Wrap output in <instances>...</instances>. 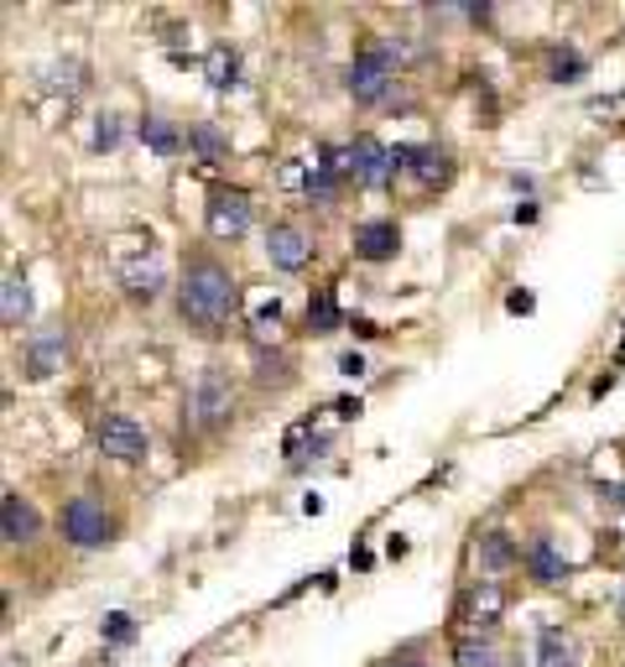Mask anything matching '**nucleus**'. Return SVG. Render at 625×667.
<instances>
[{"label": "nucleus", "instance_id": "nucleus-1", "mask_svg": "<svg viewBox=\"0 0 625 667\" xmlns=\"http://www.w3.org/2000/svg\"><path fill=\"white\" fill-rule=\"evenodd\" d=\"M177 303H183V318H188V324H198V329H219L234 308L230 272H224L219 261H194V266L183 272V293H177Z\"/></svg>", "mask_w": 625, "mask_h": 667}, {"label": "nucleus", "instance_id": "nucleus-2", "mask_svg": "<svg viewBox=\"0 0 625 667\" xmlns=\"http://www.w3.org/2000/svg\"><path fill=\"white\" fill-rule=\"evenodd\" d=\"M230 413H234V386H230V375L224 371H209L194 381V392H188V417H194V428H204V433H215V428H224L230 423Z\"/></svg>", "mask_w": 625, "mask_h": 667}, {"label": "nucleus", "instance_id": "nucleus-3", "mask_svg": "<svg viewBox=\"0 0 625 667\" xmlns=\"http://www.w3.org/2000/svg\"><path fill=\"white\" fill-rule=\"evenodd\" d=\"M391 89H396V63H391V53L381 47V37H375L371 47L350 63V95L360 99V105H386Z\"/></svg>", "mask_w": 625, "mask_h": 667}, {"label": "nucleus", "instance_id": "nucleus-4", "mask_svg": "<svg viewBox=\"0 0 625 667\" xmlns=\"http://www.w3.org/2000/svg\"><path fill=\"white\" fill-rule=\"evenodd\" d=\"M63 532H68L74 548H105V543H110V516H105L99 501L78 495V501L63 506Z\"/></svg>", "mask_w": 625, "mask_h": 667}, {"label": "nucleus", "instance_id": "nucleus-5", "mask_svg": "<svg viewBox=\"0 0 625 667\" xmlns=\"http://www.w3.org/2000/svg\"><path fill=\"white\" fill-rule=\"evenodd\" d=\"M99 449H105V459H120V464H141V459H146V428H141L136 417L110 413L105 423H99Z\"/></svg>", "mask_w": 625, "mask_h": 667}, {"label": "nucleus", "instance_id": "nucleus-6", "mask_svg": "<svg viewBox=\"0 0 625 667\" xmlns=\"http://www.w3.org/2000/svg\"><path fill=\"white\" fill-rule=\"evenodd\" d=\"M251 230V198L240 188H215L209 194V236L215 240H240Z\"/></svg>", "mask_w": 625, "mask_h": 667}, {"label": "nucleus", "instance_id": "nucleus-7", "mask_svg": "<svg viewBox=\"0 0 625 667\" xmlns=\"http://www.w3.org/2000/svg\"><path fill=\"white\" fill-rule=\"evenodd\" d=\"M391 167H396V157H391V152L375 136H360L350 146V177L360 183V188H386Z\"/></svg>", "mask_w": 625, "mask_h": 667}, {"label": "nucleus", "instance_id": "nucleus-8", "mask_svg": "<svg viewBox=\"0 0 625 667\" xmlns=\"http://www.w3.org/2000/svg\"><path fill=\"white\" fill-rule=\"evenodd\" d=\"M266 255H272L276 272H303L312 261V245L297 225H272V230H266Z\"/></svg>", "mask_w": 625, "mask_h": 667}, {"label": "nucleus", "instance_id": "nucleus-9", "mask_svg": "<svg viewBox=\"0 0 625 667\" xmlns=\"http://www.w3.org/2000/svg\"><path fill=\"white\" fill-rule=\"evenodd\" d=\"M37 532H42V516L32 501H21L17 491L0 501V537L11 543V548H26V543H37Z\"/></svg>", "mask_w": 625, "mask_h": 667}, {"label": "nucleus", "instance_id": "nucleus-10", "mask_svg": "<svg viewBox=\"0 0 625 667\" xmlns=\"http://www.w3.org/2000/svg\"><path fill=\"white\" fill-rule=\"evenodd\" d=\"M506 615V589L501 584H469V594H464V626L469 631H490L495 621Z\"/></svg>", "mask_w": 625, "mask_h": 667}, {"label": "nucleus", "instance_id": "nucleus-11", "mask_svg": "<svg viewBox=\"0 0 625 667\" xmlns=\"http://www.w3.org/2000/svg\"><path fill=\"white\" fill-rule=\"evenodd\" d=\"M396 245H402V230L391 219H371L354 230V255H365V261H386V255H396Z\"/></svg>", "mask_w": 625, "mask_h": 667}, {"label": "nucleus", "instance_id": "nucleus-12", "mask_svg": "<svg viewBox=\"0 0 625 667\" xmlns=\"http://www.w3.org/2000/svg\"><path fill=\"white\" fill-rule=\"evenodd\" d=\"M120 276H125V293H131V297H146V303H152L156 287H162V266H156L152 251L136 255V261H125V266H120Z\"/></svg>", "mask_w": 625, "mask_h": 667}, {"label": "nucleus", "instance_id": "nucleus-13", "mask_svg": "<svg viewBox=\"0 0 625 667\" xmlns=\"http://www.w3.org/2000/svg\"><path fill=\"white\" fill-rule=\"evenodd\" d=\"M573 657H579V647L563 626H547L537 636V667H573Z\"/></svg>", "mask_w": 625, "mask_h": 667}, {"label": "nucleus", "instance_id": "nucleus-14", "mask_svg": "<svg viewBox=\"0 0 625 667\" xmlns=\"http://www.w3.org/2000/svg\"><path fill=\"white\" fill-rule=\"evenodd\" d=\"M527 569H531L537 584H563V579H568V558H558L552 543H531V548H527Z\"/></svg>", "mask_w": 625, "mask_h": 667}, {"label": "nucleus", "instance_id": "nucleus-15", "mask_svg": "<svg viewBox=\"0 0 625 667\" xmlns=\"http://www.w3.org/2000/svg\"><path fill=\"white\" fill-rule=\"evenodd\" d=\"M453 657H459V667H501V647H495L490 636H480V631H469V636H459V647H453Z\"/></svg>", "mask_w": 625, "mask_h": 667}, {"label": "nucleus", "instance_id": "nucleus-16", "mask_svg": "<svg viewBox=\"0 0 625 667\" xmlns=\"http://www.w3.org/2000/svg\"><path fill=\"white\" fill-rule=\"evenodd\" d=\"M480 564H485V569H511V564H516V558H522V548H511V537L506 532H485V537H480Z\"/></svg>", "mask_w": 625, "mask_h": 667}, {"label": "nucleus", "instance_id": "nucleus-17", "mask_svg": "<svg viewBox=\"0 0 625 667\" xmlns=\"http://www.w3.org/2000/svg\"><path fill=\"white\" fill-rule=\"evenodd\" d=\"M204 68H209V84H215V89H230V84L240 79V58H234V47H224V42L209 47V63H204Z\"/></svg>", "mask_w": 625, "mask_h": 667}, {"label": "nucleus", "instance_id": "nucleus-18", "mask_svg": "<svg viewBox=\"0 0 625 667\" xmlns=\"http://www.w3.org/2000/svg\"><path fill=\"white\" fill-rule=\"evenodd\" d=\"M63 350H68V339H63V334H42L37 345H32V354H26L32 375H47V371H53V365L63 360Z\"/></svg>", "mask_w": 625, "mask_h": 667}, {"label": "nucleus", "instance_id": "nucleus-19", "mask_svg": "<svg viewBox=\"0 0 625 667\" xmlns=\"http://www.w3.org/2000/svg\"><path fill=\"white\" fill-rule=\"evenodd\" d=\"M26 318H32V287H26L21 276H6V324L17 329Z\"/></svg>", "mask_w": 625, "mask_h": 667}, {"label": "nucleus", "instance_id": "nucleus-20", "mask_svg": "<svg viewBox=\"0 0 625 667\" xmlns=\"http://www.w3.org/2000/svg\"><path fill=\"white\" fill-rule=\"evenodd\" d=\"M141 141H146V146H152V152H162V157H173L177 146H183V136H177L173 125H167V120H141Z\"/></svg>", "mask_w": 625, "mask_h": 667}, {"label": "nucleus", "instance_id": "nucleus-21", "mask_svg": "<svg viewBox=\"0 0 625 667\" xmlns=\"http://www.w3.org/2000/svg\"><path fill=\"white\" fill-rule=\"evenodd\" d=\"M188 146H194V152H198L204 162H219L224 152H230V141L219 136L215 125H194V131H188Z\"/></svg>", "mask_w": 625, "mask_h": 667}, {"label": "nucleus", "instance_id": "nucleus-22", "mask_svg": "<svg viewBox=\"0 0 625 667\" xmlns=\"http://www.w3.org/2000/svg\"><path fill=\"white\" fill-rule=\"evenodd\" d=\"M42 79H47V89H53V95H78V79H84V68H78V63H53Z\"/></svg>", "mask_w": 625, "mask_h": 667}, {"label": "nucleus", "instance_id": "nucleus-23", "mask_svg": "<svg viewBox=\"0 0 625 667\" xmlns=\"http://www.w3.org/2000/svg\"><path fill=\"white\" fill-rule=\"evenodd\" d=\"M308 324L312 329H339V303H333V293H318L308 303Z\"/></svg>", "mask_w": 625, "mask_h": 667}, {"label": "nucleus", "instance_id": "nucleus-24", "mask_svg": "<svg viewBox=\"0 0 625 667\" xmlns=\"http://www.w3.org/2000/svg\"><path fill=\"white\" fill-rule=\"evenodd\" d=\"M105 636H110V642H120V647H125V642H131V636H136V621H131V615H125V610H110V615H105Z\"/></svg>", "mask_w": 625, "mask_h": 667}, {"label": "nucleus", "instance_id": "nucleus-25", "mask_svg": "<svg viewBox=\"0 0 625 667\" xmlns=\"http://www.w3.org/2000/svg\"><path fill=\"white\" fill-rule=\"evenodd\" d=\"M95 125H99V131H95V152H110V146L120 141V120L116 116H99Z\"/></svg>", "mask_w": 625, "mask_h": 667}, {"label": "nucleus", "instance_id": "nucleus-26", "mask_svg": "<svg viewBox=\"0 0 625 667\" xmlns=\"http://www.w3.org/2000/svg\"><path fill=\"white\" fill-rule=\"evenodd\" d=\"M579 68H584V63L573 58V53H568V58H563V53H558V58H552V74H558V79H573Z\"/></svg>", "mask_w": 625, "mask_h": 667}, {"label": "nucleus", "instance_id": "nucleus-27", "mask_svg": "<svg viewBox=\"0 0 625 667\" xmlns=\"http://www.w3.org/2000/svg\"><path fill=\"white\" fill-rule=\"evenodd\" d=\"M339 371H344V375H360L365 365H360V354H344V360H339Z\"/></svg>", "mask_w": 625, "mask_h": 667}, {"label": "nucleus", "instance_id": "nucleus-28", "mask_svg": "<svg viewBox=\"0 0 625 667\" xmlns=\"http://www.w3.org/2000/svg\"><path fill=\"white\" fill-rule=\"evenodd\" d=\"M605 495H610V501H615V506H625V480H621V485H610Z\"/></svg>", "mask_w": 625, "mask_h": 667}, {"label": "nucleus", "instance_id": "nucleus-29", "mask_svg": "<svg viewBox=\"0 0 625 667\" xmlns=\"http://www.w3.org/2000/svg\"><path fill=\"white\" fill-rule=\"evenodd\" d=\"M396 667H423V663H396Z\"/></svg>", "mask_w": 625, "mask_h": 667}]
</instances>
